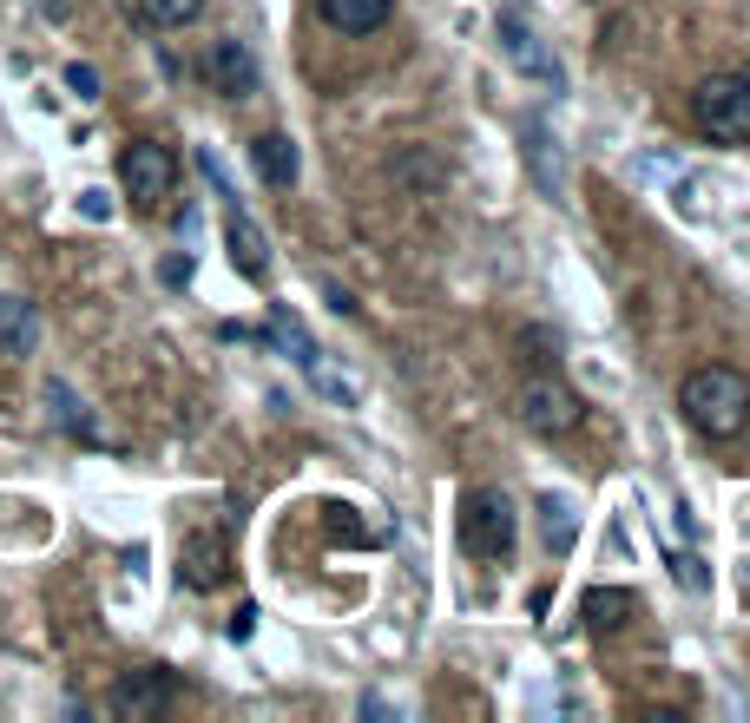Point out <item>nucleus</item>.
<instances>
[{"mask_svg":"<svg viewBox=\"0 0 750 723\" xmlns=\"http://www.w3.org/2000/svg\"><path fill=\"white\" fill-rule=\"evenodd\" d=\"M678 408H684V422L698 434L731 440V434H744V422H750V375L724 368V361H704V368H691V375L678 382Z\"/></svg>","mask_w":750,"mask_h":723,"instance_id":"nucleus-1","label":"nucleus"},{"mask_svg":"<svg viewBox=\"0 0 750 723\" xmlns=\"http://www.w3.org/2000/svg\"><path fill=\"white\" fill-rule=\"evenodd\" d=\"M691 126L718 145H750V72H711V79H698Z\"/></svg>","mask_w":750,"mask_h":723,"instance_id":"nucleus-2","label":"nucleus"},{"mask_svg":"<svg viewBox=\"0 0 750 723\" xmlns=\"http://www.w3.org/2000/svg\"><path fill=\"white\" fill-rule=\"evenodd\" d=\"M454 526H461V553H474V559H507L514 553V533H521L514 501L501 487H474L461 501V519Z\"/></svg>","mask_w":750,"mask_h":723,"instance_id":"nucleus-3","label":"nucleus"},{"mask_svg":"<svg viewBox=\"0 0 750 723\" xmlns=\"http://www.w3.org/2000/svg\"><path fill=\"white\" fill-rule=\"evenodd\" d=\"M119 185H126V198H132L139 211H158V205L178 191V158H171V145L132 139L119 151Z\"/></svg>","mask_w":750,"mask_h":723,"instance_id":"nucleus-4","label":"nucleus"},{"mask_svg":"<svg viewBox=\"0 0 750 723\" xmlns=\"http://www.w3.org/2000/svg\"><path fill=\"white\" fill-rule=\"evenodd\" d=\"M514 408H521V422L533 434H573L580 428V395L560 382V375H526L521 382V395H514Z\"/></svg>","mask_w":750,"mask_h":723,"instance_id":"nucleus-5","label":"nucleus"},{"mask_svg":"<svg viewBox=\"0 0 750 723\" xmlns=\"http://www.w3.org/2000/svg\"><path fill=\"white\" fill-rule=\"evenodd\" d=\"M494 40H501V53H507L526 79H540V86H553V92L566 86V67L540 47V33H533V20H526L521 7H501V13H494Z\"/></svg>","mask_w":750,"mask_h":723,"instance_id":"nucleus-6","label":"nucleus"},{"mask_svg":"<svg viewBox=\"0 0 750 723\" xmlns=\"http://www.w3.org/2000/svg\"><path fill=\"white\" fill-rule=\"evenodd\" d=\"M270 329H277V343L297 356V368L309 375V382H316V388H323V395H329V402H356V382H349V375H336V368L323 361V349L309 343V329H303L290 309H277V316H270Z\"/></svg>","mask_w":750,"mask_h":723,"instance_id":"nucleus-7","label":"nucleus"},{"mask_svg":"<svg viewBox=\"0 0 750 723\" xmlns=\"http://www.w3.org/2000/svg\"><path fill=\"white\" fill-rule=\"evenodd\" d=\"M198 72H205V86H211L218 99H250V92H257V60H250L244 40H211Z\"/></svg>","mask_w":750,"mask_h":723,"instance_id":"nucleus-8","label":"nucleus"},{"mask_svg":"<svg viewBox=\"0 0 750 723\" xmlns=\"http://www.w3.org/2000/svg\"><path fill=\"white\" fill-rule=\"evenodd\" d=\"M230 573V546H225V533H185V546H178V578L191 585V592H218Z\"/></svg>","mask_w":750,"mask_h":723,"instance_id":"nucleus-9","label":"nucleus"},{"mask_svg":"<svg viewBox=\"0 0 750 723\" xmlns=\"http://www.w3.org/2000/svg\"><path fill=\"white\" fill-rule=\"evenodd\" d=\"M171 691H178V684H171V671H158V664H151V671L119 677L112 711H119V717H151V711H165V704H171Z\"/></svg>","mask_w":750,"mask_h":723,"instance_id":"nucleus-10","label":"nucleus"},{"mask_svg":"<svg viewBox=\"0 0 750 723\" xmlns=\"http://www.w3.org/2000/svg\"><path fill=\"white\" fill-rule=\"evenodd\" d=\"M225 237H230V264L250 277V284H264L270 277V244H264V230L250 224V211L230 198V224H225Z\"/></svg>","mask_w":750,"mask_h":723,"instance_id":"nucleus-11","label":"nucleus"},{"mask_svg":"<svg viewBox=\"0 0 750 723\" xmlns=\"http://www.w3.org/2000/svg\"><path fill=\"white\" fill-rule=\"evenodd\" d=\"M40 349V309L27 296H0V356L20 361Z\"/></svg>","mask_w":750,"mask_h":723,"instance_id":"nucleus-12","label":"nucleus"},{"mask_svg":"<svg viewBox=\"0 0 750 723\" xmlns=\"http://www.w3.org/2000/svg\"><path fill=\"white\" fill-rule=\"evenodd\" d=\"M316 13H323V27L329 33H375V27H388V13H395V0H316Z\"/></svg>","mask_w":750,"mask_h":723,"instance_id":"nucleus-13","label":"nucleus"},{"mask_svg":"<svg viewBox=\"0 0 750 723\" xmlns=\"http://www.w3.org/2000/svg\"><path fill=\"white\" fill-rule=\"evenodd\" d=\"M250 158H257V171H264V185H270V191H290V185H297V171H303L297 145L284 139V132H264V139L250 145Z\"/></svg>","mask_w":750,"mask_h":723,"instance_id":"nucleus-14","label":"nucleus"},{"mask_svg":"<svg viewBox=\"0 0 750 723\" xmlns=\"http://www.w3.org/2000/svg\"><path fill=\"white\" fill-rule=\"evenodd\" d=\"M540 533H546L553 553H566L573 533H580V506L566 501V494H540Z\"/></svg>","mask_w":750,"mask_h":723,"instance_id":"nucleus-15","label":"nucleus"},{"mask_svg":"<svg viewBox=\"0 0 750 723\" xmlns=\"http://www.w3.org/2000/svg\"><path fill=\"white\" fill-rule=\"evenodd\" d=\"M47 408H53V422L67 434H79V440H92V415H86V402H79L67 382H47Z\"/></svg>","mask_w":750,"mask_h":723,"instance_id":"nucleus-16","label":"nucleus"},{"mask_svg":"<svg viewBox=\"0 0 750 723\" xmlns=\"http://www.w3.org/2000/svg\"><path fill=\"white\" fill-rule=\"evenodd\" d=\"M139 7V20L158 27V33H171V27H191L198 13H205V0H132Z\"/></svg>","mask_w":750,"mask_h":723,"instance_id":"nucleus-17","label":"nucleus"},{"mask_svg":"<svg viewBox=\"0 0 750 723\" xmlns=\"http://www.w3.org/2000/svg\"><path fill=\"white\" fill-rule=\"evenodd\" d=\"M632 605H639V598L619 592V585H612V592H586V625H593V632H612V625L632 618Z\"/></svg>","mask_w":750,"mask_h":723,"instance_id":"nucleus-18","label":"nucleus"},{"mask_svg":"<svg viewBox=\"0 0 750 723\" xmlns=\"http://www.w3.org/2000/svg\"><path fill=\"white\" fill-rule=\"evenodd\" d=\"M67 86H73L79 99H99V72L92 67H67Z\"/></svg>","mask_w":750,"mask_h":723,"instance_id":"nucleus-19","label":"nucleus"},{"mask_svg":"<svg viewBox=\"0 0 750 723\" xmlns=\"http://www.w3.org/2000/svg\"><path fill=\"white\" fill-rule=\"evenodd\" d=\"M250 625H257V605H237V618H230V638H250Z\"/></svg>","mask_w":750,"mask_h":723,"instance_id":"nucleus-20","label":"nucleus"},{"mask_svg":"<svg viewBox=\"0 0 750 723\" xmlns=\"http://www.w3.org/2000/svg\"><path fill=\"white\" fill-rule=\"evenodd\" d=\"M40 7H47V13H60V7H67V0H40Z\"/></svg>","mask_w":750,"mask_h":723,"instance_id":"nucleus-21","label":"nucleus"}]
</instances>
